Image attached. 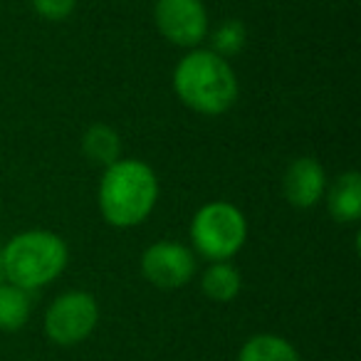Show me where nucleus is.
Returning a JSON list of instances; mask_svg holds the SVG:
<instances>
[{"label": "nucleus", "instance_id": "dca6fc26", "mask_svg": "<svg viewBox=\"0 0 361 361\" xmlns=\"http://www.w3.org/2000/svg\"><path fill=\"white\" fill-rule=\"evenodd\" d=\"M6 282V267H3V245H0V285Z\"/></svg>", "mask_w": 361, "mask_h": 361}, {"label": "nucleus", "instance_id": "f257e3e1", "mask_svg": "<svg viewBox=\"0 0 361 361\" xmlns=\"http://www.w3.org/2000/svg\"><path fill=\"white\" fill-rule=\"evenodd\" d=\"M173 92L183 106L203 116L226 114L240 94L238 75L226 57L193 47L173 67Z\"/></svg>", "mask_w": 361, "mask_h": 361}, {"label": "nucleus", "instance_id": "2eb2a0df", "mask_svg": "<svg viewBox=\"0 0 361 361\" xmlns=\"http://www.w3.org/2000/svg\"><path fill=\"white\" fill-rule=\"evenodd\" d=\"M32 11L47 23H60L72 16L77 0H30Z\"/></svg>", "mask_w": 361, "mask_h": 361}, {"label": "nucleus", "instance_id": "9d476101", "mask_svg": "<svg viewBox=\"0 0 361 361\" xmlns=\"http://www.w3.org/2000/svg\"><path fill=\"white\" fill-rule=\"evenodd\" d=\"M201 292L218 305H228V302L238 300V295L243 292L240 270L231 260L208 262V267L201 275Z\"/></svg>", "mask_w": 361, "mask_h": 361}, {"label": "nucleus", "instance_id": "423d86ee", "mask_svg": "<svg viewBox=\"0 0 361 361\" xmlns=\"http://www.w3.org/2000/svg\"><path fill=\"white\" fill-rule=\"evenodd\" d=\"M154 25L166 42L193 50L208 37V11L203 0H156Z\"/></svg>", "mask_w": 361, "mask_h": 361}, {"label": "nucleus", "instance_id": "f8f14e48", "mask_svg": "<svg viewBox=\"0 0 361 361\" xmlns=\"http://www.w3.org/2000/svg\"><path fill=\"white\" fill-rule=\"evenodd\" d=\"M238 361H302L300 351L290 339L280 334H252L238 351Z\"/></svg>", "mask_w": 361, "mask_h": 361}, {"label": "nucleus", "instance_id": "f03ea898", "mask_svg": "<svg viewBox=\"0 0 361 361\" xmlns=\"http://www.w3.org/2000/svg\"><path fill=\"white\" fill-rule=\"evenodd\" d=\"M159 201V178L139 159H119L102 169L97 203L111 228H136L151 216Z\"/></svg>", "mask_w": 361, "mask_h": 361}, {"label": "nucleus", "instance_id": "6e6552de", "mask_svg": "<svg viewBox=\"0 0 361 361\" xmlns=\"http://www.w3.org/2000/svg\"><path fill=\"white\" fill-rule=\"evenodd\" d=\"M282 191L290 206L300 211H310L324 198L326 191V171L314 156H300L290 161L282 176Z\"/></svg>", "mask_w": 361, "mask_h": 361}, {"label": "nucleus", "instance_id": "0eeeda50", "mask_svg": "<svg viewBox=\"0 0 361 361\" xmlns=\"http://www.w3.org/2000/svg\"><path fill=\"white\" fill-rule=\"evenodd\" d=\"M198 272V255L176 240H159L141 255V275L159 290H178Z\"/></svg>", "mask_w": 361, "mask_h": 361}, {"label": "nucleus", "instance_id": "9b49d317", "mask_svg": "<svg viewBox=\"0 0 361 361\" xmlns=\"http://www.w3.org/2000/svg\"><path fill=\"white\" fill-rule=\"evenodd\" d=\"M82 154L90 164L106 169L114 161L121 159V136L114 126L97 121V124L87 126L82 134Z\"/></svg>", "mask_w": 361, "mask_h": 361}, {"label": "nucleus", "instance_id": "39448f33", "mask_svg": "<svg viewBox=\"0 0 361 361\" xmlns=\"http://www.w3.org/2000/svg\"><path fill=\"white\" fill-rule=\"evenodd\" d=\"M99 324V305L92 292L67 290L45 312V334L57 346H77L90 339Z\"/></svg>", "mask_w": 361, "mask_h": 361}, {"label": "nucleus", "instance_id": "4468645a", "mask_svg": "<svg viewBox=\"0 0 361 361\" xmlns=\"http://www.w3.org/2000/svg\"><path fill=\"white\" fill-rule=\"evenodd\" d=\"M245 40H247L245 25H243L240 20H235V18H231V20H223L221 25L213 30L211 47H208V50H213L216 55L228 60V57L238 55V52L245 47Z\"/></svg>", "mask_w": 361, "mask_h": 361}, {"label": "nucleus", "instance_id": "ddd939ff", "mask_svg": "<svg viewBox=\"0 0 361 361\" xmlns=\"http://www.w3.org/2000/svg\"><path fill=\"white\" fill-rule=\"evenodd\" d=\"M32 314V297L27 290L3 282L0 285V331H18Z\"/></svg>", "mask_w": 361, "mask_h": 361}, {"label": "nucleus", "instance_id": "7ed1b4c3", "mask_svg": "<svg viewBox=\"0 0 361 361\" xmlns=\"http://www.w3.org/2000/svg\"><path fill=\"white\" fill-rule=\"evenodd\" d=\"M67 260L70 250L65 238L42 228L18 233L3 245L6 280L27 292L55 282L65 272Z\"/></svg>", "mask_w": 361, "mask_h": 361}, {"label": "nucleus", "instance_id": "20e7f679", "mask_svg": "<svg viewBox=\"0 0 361 361\" xmlns=\"http://www.w3.org/2000/svg\"><path fill=\"white\" fill-rule=\"evenodd\" d=\"M247 240V218L235 203L211 201L191 221L193 252L208 262L231 260Z\"/></svg>", "mask_w": 361, "mask_h": 361}, {"label": "nucleus", "instance_id": "1a4fd4ad", "mask_svg": "<svg viewBox=\"0 0 361 361\" xmlns=\"http://www.w3.org/2000/svg\"><path fill=\"white\" fill-rule=\"evenodd\" d=\"M326 211L339 226H351L361 218V173L344 171L326 183Z\"/></svg>", "mask_w": 361, "mask_h": 361}]
</instances>
